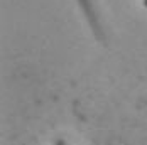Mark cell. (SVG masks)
<instances>
[{
    "label": "cell",
    "instance_id": "cell-1",
    "mask_svg": "<svg viewBox=\"0 0 147 145\" xmlns=\"http://www.w3.org/2000/svg\"><path fill=\"white\" fill-rule=\"evenodd\" d=\"M142 3H144V7H147V0H142Z\"/></svg>",
    "mask_w": 147,
    "mask_h": 145
}]
</instances>
